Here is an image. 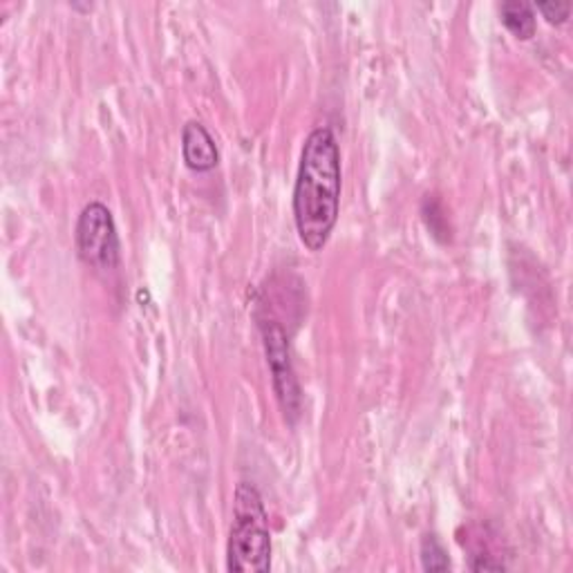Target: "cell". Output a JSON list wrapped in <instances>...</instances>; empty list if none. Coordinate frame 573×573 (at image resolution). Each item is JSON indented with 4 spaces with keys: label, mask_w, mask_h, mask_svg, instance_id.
<instances>
[{
    "label": "cell",
    "mask_w": 573,
    "mask_h": 573,
    "mask_svg": "<svg viewBox=\"0 0 573 573\" xmlns=\"http://www.w3.org/2000/svg\"><path fill=\"white\" fill-rule=\"evenodd\" d=\"M340 148L332 128L312 130L303 144L296 186L294 223L300 243L318 254L329 243L340 209Z\"/></svg>",
    "instance_id": "cell-1"
},
{
    "label": "cell",
    "mask_w": 573,
    "mask_h": 573,
    "mask_svg": "<svg viewBox=\"0 0 573 573\" xmlns=\"http://www.w3.org/2000/svg\"><path fill=\"white\" fill-rule=\"evenodd\" d=\"M227 569L265 573L271 569V533L263 497L256 486L240 482L234 500V526L227 544Z\"/></svg>",
    "instance_id": "cell-2"
},
{
    "label": "cell",
    "mask_w": 573,
    "mask_h": 573,
    "mask_svg": "<svg viewBox=\"0 0 573 573\" xmlns=\"http://www.w3.org/2000/svg\"><path fill=\"white\" fill-rule=\"evenodd\" d=\"M79 258L95 271H115L121 260L119 234L110 209L101 202H90L77 223Z\"/></svg>",
    "instance_id": "cell-3"
},
{
    "label": "cell",
    "mask_w": 573,
    "mask_h": 573,
    "mask_svg": "<svg viewBox=\"0 0 573 573\" xmlns=\"http://www.w3.org/2000/svg\"><path fill=\"white\" fill-rule=\"evenodd\" d=\"M260 329H263V338H265V352H267V360L271 367L274 391H276L278 404L287 417V422L296 424V419L300 417L303 395H300V384H298L294 365H292L287 332L276 320H263Z\"/></svg>",
    "instance_id": "cell-4"
},
{
    "label": "cell",
    "mask_w": 573,
    "mask_h": 573,
    "mask_svg": "<svg viewBox=\"0 0 573 573\" xmlns=\"http://www.w3.org/2000/svg\"><path fill=\"white\" fill-rule=\"evenodd\" d=\"M181 157L188 170L209 172L220 164V150L202 121H188L181 128Z\"/></svg>",
    "instance_id": "cell-5"
},
{
    "label": "cell",
    "mask_w": 573,
    "mask_h": 573,
    "mask_svg": "<svg viewBox=\"0 0 573 573\" xmlns=\"http://www.w3.org/2000/svg\"><path fill=\"white\" fill-rule=\"evenodd\" d=\"M500 17L504 28L520 41H528L535 37L537 23H535V12L533 6L526 0H506L500 8Z\"/></svg>",
    "instance_id": "cell-6"
},
{
    "label": "cell",
    "mask_w": 573,
    "mask_h": 573,
    "mask_svg": "<svg viewBox=\"0 0 573 573\" xmlns=\"http://www.w3.org/2000/svg\"><path fill=\"white\" fill-rule=\"evenodd\" d=\"M422 214H424V220H426L431 234L439 243H448L451 240V227H448V218H446L444 207L437 200V196H426V200L422 205Z\"/></svg>",
    "instance_id": "cell-7"
},
{
    "label": "cell",
    "mask_w": 573,
    "mask_h": 573,
    "mask_svg": "<svg viewBox=\"0 0 573 573\" xmlns=\"http://www.w3.org/2000/svg\"><path fill=\"white\" fill-rule=\"evenodd\" d=\"M422 566L426 571H448L451 560L435 533H426L422 540Z\"/></svg>",
    "instance_id": "cell-8"
},
{
    "label": "cell",
    "mask_w": 573,
    "mask_h": 573,
    "mask_svg": "<svg viewBox=\"0 0 573 573\" xmlns=\"http://www.w3.org/2000/svg\"><path fill=\"white\" fill-rule=\"evenodd\" d=\"M537 12L546 19V23L564 26L571 14V6L569 3H537Z\"/></svg>",
    "instance_id": "cell-9"
}]
</instances>
